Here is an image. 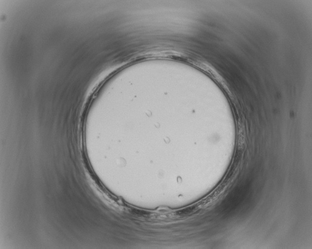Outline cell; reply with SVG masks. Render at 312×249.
<instances>
[{
	"label": "cell",
	"mask_w": 312,
	"mask_h": 249,
	"mask_svg": "<svg viewBox=\"0 0 312 249\" xmlns=\"http://www.w3.org/2000/svg\"><path fill=\"white\" fill-rule=\"evenodd\" d=\"M197 208H198V205H194L192 206L189 207L188 208H186V209H182V211H181L179 212V214L180 215H187V214H190L191 213H192V212H194L196 209H197Z\"/></svg>",
	"instance_id": "6da1fadb"
}]
</instances>
